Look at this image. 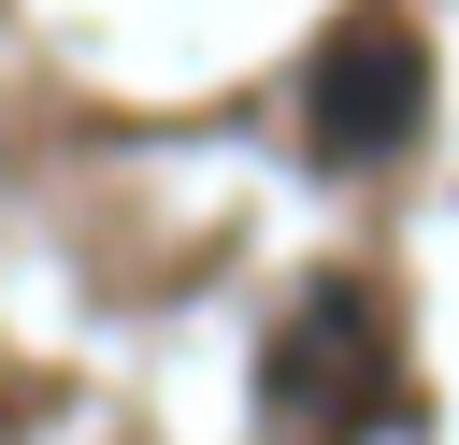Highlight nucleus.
Returning <instances> with one entry per match:
<instances>
[{"label": "nucleus", "instance_id": "1", "mask_svg": "<svg viewBox=\"0 0 459 445\" xmlns=\"http://www.w3.org/2000/svg\"><path fill=\"white\" fill-rule=\"evenodd\" d=\"M416 100H430V72H416L402 29H344V43L316 57V129H330L344 158H387V144L416 129Z\"/></svg>", "mask_w": 459, "mask_h": 445}]
</instances>
